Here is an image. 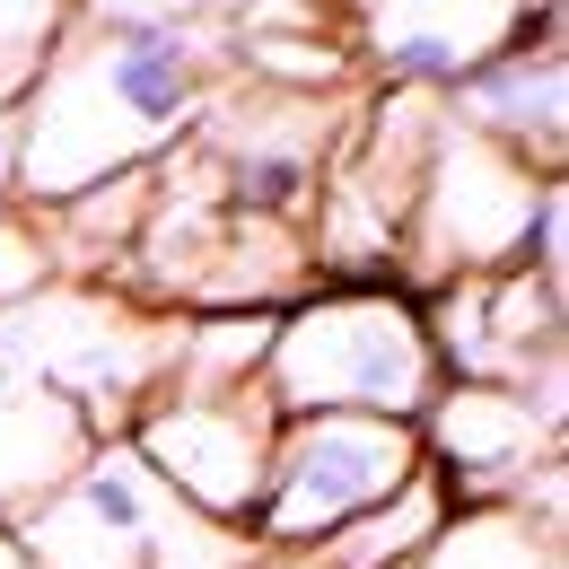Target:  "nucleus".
I'll return each mask as SVG.
<instances>
[{
	"label": "nucleus",
	"mask_w": 569,
	"mask_h": 569,
	"mask_svg": "<svg viewBox=\"0 0 569 569\" xmlns=\"http://www.w3.org/2000/svg\"><path fill=\"white\" fill-rule=\"evenodd\" d=\"M88 447H97L88 421H79L71 403L9 351V333H0V526L27 517L53 482H71V465Z\"/></svg>",
	"instance_id": "nucleus-10"
},
{
	"label": "nucleus",
	"mask_w": 569,
	"mask_h": 569,
	"mask_svg": "<svg viewBox=\"0 0 569 569\" xmlns=\"http://www.w3.org/2000/svg\"><path fill=\"white\" fill-rule=\"evenodd\" d=\"M447 114H456L465 132L499 141L508 158H526L535 176H561V158H569V44H561V0H543L508 53H491L482 71L456 79V88H447Z\"/></svg>",
	"instance_id": "nucleus-9"
},
{
	"label": "nucleus",
	"mask_w": 569,
	"mask_h": 569,
	"mask_svg": "<svg viewBox=\"0 0 569 569\" xmlns=\"http://www.w3.org/2000/svg\"><path fill=\"white\" fill-rule=\"evenodd\" d=\"M447 517H456L447 482H438V473H421L412 491H395L386 508H368L359 526H342V535H333V543H316V552H325L333 569H403L429 535L447 526Z\"/></svg>",
	"instance_id": "nucleus-12"
},
{
	"label": "nucleus",
	"mask_w": 569,
	"mask_h": 569,
	"mask_svg": "<svg viewBox=\"0 0 569 569\" xmlns=\"http://www.w3.org/2000/svg\"><path fill=\"white\" fill-rule=\"evenodd\" d=\"M272 412H368V421H421L429 395L447 386L438 351L421 333V298L395 281L377 289H307L272 316L263 377Z\"/></svg>",
	"instance_id": "nucleus-2"
},
{
	"label": "nucleus",
	"mask_w": 569,
	"mask_h": 569,
	"mask_svg": "<svg viewBox=\"0 0 569 569\" xmlns=\"http://www.w3.org/2000/svg\"><path fill=\"white\" fill-rule=\"evenodd\" d=\"M0 569H27V552H18V535L0 526Z\"/></svg>",
	"instance_id": "nucleus-17"
},
{
	"label": "nucleus",
	"mask_w": 569,
	"mask_h": 569,
	"mask_svg": "<svg viewBox=\"0 0 569 569\" xmlns=\"http://www.w3.org/2000/svg\"><path fill=\"white\" fill-rule=\"evenodd\" d=\"M71 18H79V0H0V114L36 88L53 44L71 36Z\"/></svg>",
	"instance_id": "nucleus-13"
},
{
	"label": "nucleus",
	"mask_w": 569,
	"mask_h": 569,
	"mask_svg": "<svg viewBox=\"0 0 569 569\" xmlns=\"http://www.w3.org/2000/svg\"><path fill=\"white\" fill-rule=\"evenodd\" d=\"M412 429H421V465L447 482L456 508H508L543 465H561V421L535 395L482 377H447Z\"/></svg>",
	"instance_id": "nucleus-8"
},
{
	"label": "nucleus",
	"mask_w": 569,
	"mask_h": 569,
	"mask_svg": "<svg viewBox=\"0 0 569 569\" xmlns=\"http://www.w3.org/2000/svg\"><path fill=\"white\" fill-rule=\"evenodd\" d=\"M552 176H535L526 158H508L499 141L465 132L456 114L438 123L421 167V193H412V219H403V254H395V289L429 298L438 281H473V272H508L526 254V219H535V193Z\"/></svg>",
	"instance_id": "nucleus-4"
},
{
	"label": "nucleus",
	"mask_w": 569,
	"mask_h": 569,
	"mask_svg": "<svg viewBox=\"0 0 569 569\" xmlns=\"http://www.w3.org/2000/svg\"><path fill=\"white\" fill-rule=\"evenodd\" d=\"M246 0H79V18H106V27H228Z\"/></svg>",
	"instance_id": "nucleus-15"
},
{
	"label": "nucleus",
	"mask_w": 569,
	"mask_h": 569,
	"mask_svg": "<svg viewBox=\"0 0 569 569\" xmlns=\"http://www.w3.org/2000/svg\"><path fill=\"white\" fill-rule=\"evenodd\" d=\"M36 289H53V254H44V228H36V211L0 202V316H9V307H27Z\"/></svg>",
	"instance_id": "nucleus-14"
},
{
	"label": "nucleus",
	"mask_w": 569,
	"mask_h": 569,
	"mask_svg": "<svg viewBox=\"0 0 569 569\" xmlns=\"http://www.w3.org/2000/svg\"><path fill=\"white\" fill-rule=\"evenodd\" d=\"M403 569H569V535L526 508H456Z\"/></svg>",
	"instance_id": "nucleus-11"
},
{
	"label": "nucleus",
	"mask_w": 569,
	"mask_h": 569,
	"mask_svg": "<svg viewBox=\"0 0 569 569\" xmlns=\"http://www.w3.org/2000/svg\"><path fill=\"white\" fill-rule=\"evenodd\" d=\"M167 508L176 499L141 473V456L123 438H97L71 465V482H53L27 517H9V535L27 569H149Z\"/></svg>",
	"instance_id": "nucleus-7"
},
{
	"label": "nucleus",
	"mask_w": 569,
	"mask_h": 569,
	"mask_svg": "<svg viewBox=\"0 0 569 569\" xmlns=\"http://www.w3.org/2000/svg\"><path fill=\"white\" fill-rule=\"evenodd\" d=\"M228 88V44L211 27H106L71 18L36 88L0 114V202L53 211L114 176H149Z\"/></svg>",
	"instance_id": "nucleus-1"
},
{
	"label": "nucleus",
	"mask_w": 569,
	"mask_h": 569,
	"mask_svg": "<svg viewBox=\"0 0 569 569\" xmlns=\"http://www.w3.org/2000/svg\"><path fill=\"white\" fill-rule=\"evenodd\" d=\"M272 429L281 412L263 386H158L132 412L123 447L184 517L246 535V517L263 499V465H272Z\"/></svg>",
	"instance_id": "nucleus-5"
},
{
	"label": "nucleus",
	"mask_w": 569,
	"mask_h": 569,
	"mask_svg": "<svg viewBox=\"0 0 569 569\" xmlns=\"http://www.w3.org/2000/svg\"><path fill=\"white\" fill-rule=\"evenodd\" d=\"M535 9L543 0H325V27L359 79L447 97L465 71H482L491 53L517 44Z\"/></svg>",
	"instance_id": "nucleus-6"
},
{
	"label": "nucleus",
	"mask_w": 569,
	"mask_h": 569,
	"mask_svg": "<svg viewBox=\"0 0 569 569\" xmlns=\"http://www.w3.org/2000/svg\"><path fill=\"white\" fill-rule=\"evenodd\" d=\"M421 465V429L412 421H368V412H298L272 429V465H263V499L246 517L254 552H316L368 508L412 491Z\"/></svg>",
	"instance_id": "nucleus-3"
},
{
	"label": "nucleus",
	"mask_w": 569,
	"mask_h": 569,
	"mask_svg": "<svg viewBox=\"0 0 569 569\" xmlns=\"http://www.w3.org/2000/svg\"><path fill=\"white\" fill-rule=\"evenodd\" d=\"M246 569H333V561H325V552H254Z\"/></svg>",
	"instance_id": "nucleus-16"
}]
</instances>
